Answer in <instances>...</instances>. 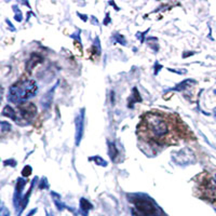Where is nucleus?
I'll use <instances>...</instances> for the list:
<instances>
[{
  "instance_id": "obj_1",
  "label": "nucleus",
  "mask_w": 216,
  "mask_h": 216,
  "mask_svg": "<svg viewBox=\"0 0 216 216\" xmlns=\"http://www.w3.org/2000/svg\"><path fill=\"white\" fill-rule=\"evenodd\" d=\"M140 134L151 140L164 145L170 144L177 137L174 121L161 111H148L140 121Z\"/></svg>"
},
{
  "instance_id": "obj_2",
  "label": "nucleus",
  "mask_w": 216,
  "mask_h": 216,
  "mask_svg": "<svg viewBox=\"0 0 216 216\" xmlns=\"http://www.w3.org/2000/svg\"><path fill=\"white\" fill-rule=\"evenodd\" d=\"M38 91V86L34 80L21 79L9 89L8 101L13 104H22L25 101L34 97Z\"/></svg>"
},
{
  "instance_id": "obj_3",
  "label": "nucleus",
  "mask_w": 216,
  "mask_h": 216,
  "mask_svg": "<svg viewBox=\"0 0 216 216\" xmlns=\"http://www.w3.org/2000/svg\"><path fill=\"white\" fill-rule=\"evenodd\" d=\"M129 197H132V202L135 204L136 210L142 213L145 216H166L163 211L157 205V203L152 200L147 194H128Z\"/></svg>"
},
{
  "instance_id": "obj_4",
  "label": "nucleus",
  "mask_w": 216,
  "mask_h": 216,
  "mask_svg": "<svg viewBox=\"0 0 216 216\" xmlns=\"http://www.w3.org/2000/svg\"><path fill=\"white\" fill-rule=\"evenodd\" d=\"M18 114L16 118V123H20V121H30L37 116V107L32 103H22L17 106Z\"/></svg>"
},
{
  "instance_id": "obj_5",
  "label": "nucleus",
  "mask_w": 216,
  "mask_h": 216,
  "mask_svg": "<svg viewBox=\"0 0 216 216\" xmlns=\"http://www.w3.org/2000/svg\"><path fill=\"white\" fill-rule=\"evenodd\" d=\"M173 161L178 163L179 165H187L192 162H194V154L189 148L180 149L179 151H176L173 154Z\"/></svg>"
},
{
  "instance_id": "obj_6",
  "label": "nucleus",
  "mask_w": 216,
  "mask_h": 216,
  "mask_svg": "<svg viewBox=\"0 0 216 216\" xmlns=\"http://www.w3.org/2000/svg\"><path fill=\"white\" fill-rule=\"evenodd\" d=\"M84 108L79 111V114L77 115L76 119H75V125H76V134H75V140H76V146L80 145V142L82 140L84 132Z\"/></svg>"
},
{
  "instance_id": "obj_7",
  "label": "nucleus",
  "mask_w": 216,
  "mask_h": 216,
  "mask_svg": "<svg viewBox=\"0 0 216 216\" xmlns=\"http://www.w3.org/2000/svg\"><path fill=\"white\" fill-rule=\"evenodd\" d=\"M26 179L24 178L20 177L17 179V183H16V186H15V192H14V197H13V203L14 206H15L16 211L18 210V208H21V203H22L23 200V189H24L25 185H26Z\"/></svg>"
},
{
  "instance_id": "obj_8",
  "label": "nucleus",
  "mask_w": 216,
  "mask_h": 216,
  "mask_svg": "<svg viewBox=\"0 0 216 216\" xmlns=\"http://www.w3.org/2000/svg\"><path fill=\"white\" fill-rule=\"evenodd\" d=\"M202 189L204 192V197H205L206 199H209V200H211L212 202L216 203V187L213 185L211 178L210 179L203 180Z\"/></svg>"
},
{
  "instance_id": "obj_9",
  "label": "nucleus",
  "mask_w": 216,
  "mask_h": 216,
  "mask_svg": "<svg viewBox=\"0 0 216 216\" xmlns=\"http://www.w3.org/2000/svg\"><path fill=\"white\" fill-rule=\"evenodd\" d=\"M58 82L55 84V86H53L52 89H50V90L48 91V93H46L44 94L43 97L41 98V106L42 108H43L44 110H49L51 108V106H52V103H53V96H54V92H55L56 90V86H57Z\"/></svg>"
},
{
  "instance_id": "obj_10",
  "label": "nucleus",
  "mask_w": 216,
  "mask_h": 216,
  "mask_svg": "<svg viewBox=\"0 0 216 216\" xmlns=\"http://www.w3.org/2000/svg\"><path fill=\"white\" fill-rule=\"evenodd\" d=\"M41 62H42V57H41V56L38 55V54L32 53V55H30V57L28 58V61H27V63H26V70L30 72L35 67L37 66V65L39 64V63H41Z\"/></svg>"
},
{
  "instance_id": "obj_11",
  "label": "nucleus",
  "mask_w": 216,
  "mask_h": 216,
  "mask_svg": "<svg viewBox=\"0 0 216 216\" xmlns=\"http://www.w3.org/2000/svg\"><path fill=\"white\" fill-rule=\"evenodd\" d=\"M36 182H38V177H35L34 179H32V186H30V189H29V191H28L27 194H25L24 197H23L22 203H21V210H20V212H18L17 216H20L21 214H22V212H23V211L25 210V208H26V206H27V204H28V201H29V197H30V194H32V188H34V186H35V184H36Z\"/></svg>"
},
{
  "instance_id": "obj_12",
  "label": "nucleus",
  "mask_w": 216,
  "mask_h": 216,
  "mask_svg": "<svg viewBox=\"0 0 216 216\" xmlns=\"http://www.w3.org/2000/svg\"><path fill=\"white\" fill-rule=\"evenodd\" d=\"M79 205H80V214L82 216H88L89 211L93 209V205L89 202L86 198L80 199V201H79Z\"/></svg>"
},
{
  "instance_id": "obj_13",
  "label": "nucleus",
  "mask_w": 216,
  "mask_h": 216,
  "mask_svg": "<svg viewBox=\"0 0 216 216\" xmlns=\"http://www.w3.org/2000/svg\"><path fill=\"white\" fill-rule=\"evenodd\" d=\"M194 84H196V81L192 80V79H186V80L182 81L180 83H178L177 86H175V88L171 89L172 91H176V92H180V91H184L186 89L192 86Z\"/></svg>"
},
{
  "instance_id": "obj_14",
  "label": "nucleus",
  "mask_w": 216,
  "mask_h": 216,
  "mask_svg": "<svg viewBox=\"0 0 216 216\" xmlns=\"http://www.w3.org/2000/svg\"><path fill=\"white\" fill-rule=\"evenodd\" d=\"M107 144H108V155H109L111 161L115 162L119 155V150L117 148L116 144H115L114 142H108Z\"/></svg>"
},
{
  "instance_id": "obj_15",
  "label": "nucleus",
  "mask_w": 216,
  "mask_h": 216,
  "mask_svg": "<svg viewBox=\"0 0 216 216\" xmlns=\"http://www.w3.org/2000/svg\"><path fill=\"white\" fill-rule=\"evenodd\" d=\"M2 115L6 117H8V118L12 119V120H14V121H16V118H17V114H16V111L11 106H9V105L4 106L3 110H2Z\"/></svg>"
},
{
  "instance_id": "obj_16",
  "label": "nucleus",
  "mask_w": 216,
  "mask_h": 216,
  "mask_svg": "<svg viewBox=\"0 0 216 216\" xmlns=\"http://www.w3.org/2000/svg\"><path fill=\"white\" fill-rule=\"evenodd\" d=\"M51 196L53 197V202H54V204H55L56 208H57L58 211H63L65 208H66V205H65V204L62 202V200H61L60 194H56V192H51Z\"/></svg>"
},
{
  "instance_id": "obj_17",
  "label": "nucleus",
  "mask_w": 216,
  "mask_h": 216,
  "mask_svg": "<svg viewBox=\"0 0 216 216\" xmlns=\"http://www.w3.org/2000/svg\"><path fill=\"white\" fill-rule=\"evenodd\" d=\"M101 51H102V49H101V44H100V38H98V37H96L95 41H94V44H93L92 49H91V53L94 54V55H96V56H100L101 55Z\"/></svg>"
},
{
  "instance_id": "obj_18",
  "label": "nucleus",
  "mask_w": 216,
  "mask_h": 216,
  "mask_svg": "<svg viewBox=\"0 0 216 216\" xmlns=\"http://www.w3.org/2000/svg\"><path fill=\"white\" fill-rule=\"evenodd\" d=\"M136 102H142V97H140V93H138L137 89L134 88L133 89V95H132V102L129 103V107H133V104Z\"/></svg>"
},
{
  "instance_id": "obj_19",
  "label": "nucleus",
  "mask_w": 216,
  "mask_h": 216,
  "mask_svg": "<svg viewBox=\"0 0 216 216\" xmlns=\"http://www.w3.org/2000/svg\"><path fill=\"white\" fill-rule=\"evenodd\" d=\"M91 161H94L97 165H101V166H107V161H105L104 159L102 158L101 156H94L92 158H90Z\"/></svg>"
},
{
  "instance_id": "obj_20",
  "label": "nucleus",
  "mask_w": 216,
  "mask_h": 216,
  "mask_svg": "<svg viewBox=\"0 0 216 216\" xmlns=\"http://www.w3.org/2000/svg\"><path fill=\"white\" fill-rule=\"evenodd\" d=\"M114 38H115V41L118 42V43L122 44V46H125L126 44V40L122 35L120 34H114Z\"/></svg>"
},
{
  "instance_id": "obj_21",
  "label": "nucleus",
  "mask_w": 216,
  "mask_h": 216,
  "mask_svg": "<svg viewBox=\"0 0 216 216\" xmlns=\"http://www.w3.org/2000/svg\"><path fill=\"white\" fill-rule=\"evenodd\" d=\"M32 166L26 165L24 169H23V171H22V175H23V176H29L30 174H32Z\"/></svg>"
},
{
  "instance_id": "obj_22",
  "label": "nucleus",
  "mask_w": 216,
  "mask_h": 216,
  "mask_svg": "<svg viewBox=\"0 0 216 216\" xmlns=\"http://www.w3.org/2000/svg\"><path fill=\"white\" fill-rule=\"evenodd\" d=\"M0 125H1V128H2V131L3 132H7V131H10L11 130V125H10V123L9 122H0Z\"/></svg>"
},
{
  "instance_id": "obj_23",
  "label": "nucleus",
  "mask_w": 216,
  "mask_h": 216,
  "mask_svg": "<svg viewBox=\"0 0 216 216\" xmlns=\"http://www.w3.org/2000/svg\"><path fill=\"white\" fill-rule=\"evenodd\" d=\"M39 188L40 189H44V188H48V182H47V178L43 177L40 182V185H39Z\"/></svg>"
},
{
  "instance_id": "obj_24",
  "label": "nucleus",
  "mask_w": 216,
  "mask_h": 216,
  "mask_svg": "<svg viewBox=\"0 0 216 216\" xmlns=\"http://www.w3.org/2000/svg\"><path fill=\"white\" fill-rule=\"evenodd\" d=\"M148 32H149V29L145 30L144 32H137V38L140 39V42H144V37H145V35H146Z\"/></svg>"
},
{
  "instance_id": "obj_25",
  "label": "nucleus",
  "mask_w": 216,
  "mask_h": 216,
  "mask_svg": "<svg viewBox=\"0 0 216 216\" xmlns=\"http://www.w3.org/2000/svg\"><path fill=\"white\" fill-rule=\"evenodd\" d=\"M4 164H6V165L15 166L16 165V161L13 160V159H10V160H6V161H4Z\"/></svg>"
},
{
  "instance_id": "obj_26",
  "label": "nucleus",
  "mask_w": 216,
  "mask_h": 216,
  "mask_svg": "<svg viewBox=\"0 0 216 216\" xmlns=\"http://www.w3.org/2000/svg\"><path fill=\"white\" fill-rule=\"evenodd\" d=\"M109 23H110L109 13H107V14H106V17H105V20H104V25H107V24H109Z\"/></svg>"
},
{
  "instance_id": "obj_27",
  "label": "nucleus",
  "mask_w": 216,
  "mask_h": 216,
  "mask_svg": "<svg viewBox=\"0 0 216 216\" xmlns=\"http://www.w3.org/2000/svg\"><path fill=\"white\" fill-rule=\"evenodd\" d=\"M15 20L17 21V22H21V21L23 20L22 18V13H18V14H15Z\"/></svg>"
},
{
  "instance_id": "obj_28",
  "label": "nucleus",
  "mask_w": 216,
  "mask_h": 216,
  "mask_svg": "<svg viewBox=\"0 0 216 216\" xmlns=\"http://www.w3.org/2000/svg\"><path fill=\"white\" fill-rule=\"evenodd\" d=\"M36 212H37V209H34V210H32L29 213H28V215H27V216H32V215H34Z\"/></svg>"
},
{
  "instance_id": "obj_29",
  "label": "nucleus",
  "mask_w": 216,
  "mask_h": 216,
  "mask_svg": "<svg viewBox=\"0 0 216 216\" xmlns=\"http://www.w3.org/2000/svg\"><path fill=\"white\" fill-rule=\"evenodd\" d=\"M78 15H79V16H81L82 21H84V22H86V15H82V14H80V13H78Z\"/></svg>"
},
{
  "instance_id": "obj_30",
  "label": "nucleus",
  "mask_w": 216,
  "mask_h": 216,
  "mask_svg": "<svg viewBox=\"0 0 216 216\" xmlns=\"http://www.w3.org/2000/svg\"><path fill=\"white\" fill-rule=\"evenodd\" d=\"M2 93H3V89L0 86V103H1V100H2Z\"/></svg>"
},
{
  "instance_id": "obj_31",
  "label": "nucleus",
  "mask_w": 216,
  "mask_h": 216,
  "mask_svg": "<svg viewBox=\"0 0 216 216\" xmlns=\"http://www.w3.org/2000/svg\"><path fill=\"white\" fill-rule=\"evenodd\" d=\"M194 54V52H190V53H187V54H183V57H188V56L192 55Z\"/></svg>"
},
{
  "instance_id": "obj_32",
  "label": "nucleus",
  "mask_w": 216,
  "mask_h": 216,
  "mask_svg": "<svg viewBox=\"0 0 216 216\" xmlns=\"http://www.w3.org/2000/svg\"><path fill=\"white\" fill-rule=\"evenodd\" d=\"M2 216H10V213H9L8 211H6V212H4V214Z\"/></svg>"
},
{
  "instance_id": "obj_33",
  "label": "nucleus",
  "mask_w": 216,
  "mask_h": 216,
  "mask_svg": "<svg viewBox=\"0 0 216 216\" xmlns=\"http://www.w3.org/2000/svg\"><path fill=\"white\" fill-rule=\"evenodd\" d=\"M46 214H47V216H53V215H51V214H50V213H49V212H46Z\"/></svg>"
},
{
  "instance_id": "obj_34",
  "label": "nucleus",
  "mask_w": 216,
  "mask_h": 216,
  "mask_svg": "<svg viewBox=\"0 0 216 216\" xmlns=\"http://www.w3.org/2000/svg\"><path fill=\"white\" fill-rule=\"evenodd\" d=\"M214 116H215V118H216V108L214 109Z\"/></svg>"
},
{
  "instance_id": "obj_35",
  "label": "nucleus",
  "mask_w": 216,
  "mask_h": 216,
  "mask_svg": "<svg viewBox=\"0 0 216 216\" xmlns=\"http://www.w3.org/2000/svg\"><path fill=\"white\" fill-rule=\"evenodd\" d=\"M214 93H215V94H216V90H215V91H214Z\"/></svg>"
},
{
  "instance_id": "obj_36",
  "label": "nucleus",
  "mask_w": 216,
  "mask_h": 216,
  "mask_svg": "<svg viewBox=\"0 0 216 216\" xmlns=\"http://www.w3.org/2000/svg\"><path fill=\"white\" fill-rule=\"evenodd\" d=\"M215 212H216V209H215Z\"/></svg>"
}]
</instances>
